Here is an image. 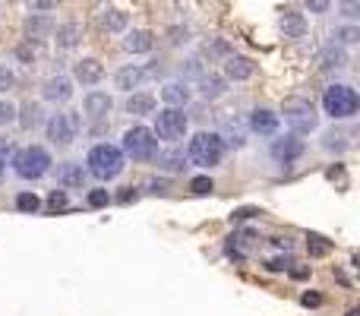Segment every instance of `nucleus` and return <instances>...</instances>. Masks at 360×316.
<instances>
[{
	"label": "nucleus",
	"instance_id": "393cba45",
	"mask_svg": "<svg viewBox=\"0 0 360 316\" xmlns=\"http://www.w3.org/2000/svg\"><path fill=\"white\" fill-rule=\"evenodd\" d=\"M320 67L329 70V73H332V70H345L347 67V51L341 48V45H329V48L320 54Z\"/></svg>",
	"mask_w": 360,
	"mask_h": 316
},
{
	"label": "nucleus",
	"instance_id": "09e8293b",
	"mask_svg": "<svg viewBox=\"0 0 360 316\" xmlns=\"http://www.w3.org/2000/svg\"><path fill=\"white\" fill-rule=\"evenodd\" d=\"M347 316H360V313H357V310H351V313H347Z\"/></svg>",
	"mask_w": 360,
	"mask_h": 316
},
{
	"label": "nucleus",
	"instance_id": "c9c22d12",
	"mask_svg": "<svg viewBox=\"0 0 360 316\" xmlns=\"http://www.w3.org/2000/svg\"><path fill=\"white\" fill-rule=\"evenodd\" d=\"M190 190L196 193V196H209V193L215 190V184H212V177H205V174H203V177H193L190 180Z\"/></svg>",
	"mask_w": 360,
	"mask_h": 316
},
{
	"label": "nucleus",
	"instance_id": "1a4fd4ad",
	"mask_svg": "<svg viewBox=\"0 0 360 316\" xmlns=\"http://www.w3.org/2000/svg\"><path fill=\"white\" fill-rule=\"evenodd\" d=\"M304 152H306V145L297 133H285V136L272 139V145H269V155H272L279 165H291V161H297Z\"/></svg>",
	"mask_w": 360,
	"mask_h": 316
},
{
	"label": "nucleus",
	"instance_id": "ea45409f",
	"mask_svg": "<svg viewBox=\"0 0 360 316\" xmlns=\"http://www.w3.org/2000/svg\"><path fill=\"white\" fill-rule=\"evenodd\" d=\"M310 253H313V256H322V253H329V244H326V237H320V234H313V237H310Z\"/></svg>",
	"mask_w": 360,
	"mask_h": 316
},
{
	"label": "nucleus",
	"instance_id": "c03bdc74",
	"mask_svg": "<svg viewBox=\"0 0 360 316\" xmlns=\"http://www.w3.org/2000/svg\"><path fill=\"white\" fill-rule=\"evenodd\" d=\"M146 187H149V193H164V187L168 184H164V180H149Z\"/></svg>",
	"mask_w": 360,
	"mask_h": 316
},
{
	"label": "nucleus",
	"instance_id": "58836bf2",
	"mask_svg": "<svg viewBox=\"0 0 360 316\" xmlns=\"http://www.w3.org/2000/svg\"><path fill=\"white\" fill-rule=\"evenodd\" d=\"M338 10H341V16H345V19H357L360 16V0H338Z\"/></svg>",
	"mask_w": 360,
	"mask_h": 316
},
{
	"label": "nucleus",
	"instance_id": "9b49d317",
	"mask_svg": "<svg viewBox=\"0 0 360 316\" xmlns=\"http://www.w3.org/2000/svg\"><path fill=\"white\" fill-rule=\"evenodd\" d=\"M70 79L79 86H98L104 79L102 61H95V57H79V61L73 63V76H70Z\"/></svg>",
	"mask_w": 360,
	"mask_h": 316
},
{
	"label": "nucleus",
	"instance_id": "72a5a7b5",
	"mask_svg": "<svg viewBox=\"0 0 360 316\" xmlns=\"http://www.w3.org/2000/svg\"><path fill=\"white\" fill-rule=\"evenodd\" d=\"M16 124V104L10 98H0V127Z\"/></svg>",
	"mask_w": 360,
	"mask_h": 316
},
{
	"label": "nucleus",
	"instance_id": "f8f14e48",
	"mask_svg": "<svg viewBox=\"0 0 360 316\" xmlns=\"http://www.w3.org/2000/svg\"><path fill=\"white\" fill-rule=\"evenodd\" d=\"M256 76V61H250V57L244 54H228L224 57V79L228 83H246V79H253Z\"/></svg>",
	"mask_w": 360,
	"mask_h": 316
},
{
	"label": "nucleus",
	"instance_id": "39448f33",
	"mask_svg": "<svg viewBox=\"0 0 360 316\" xmlns=\"http://www.w3.org/2000/svg\"><path fill=\"white\" fill-rule=\"evenodd\" d=\"M279 117H285L288 130L297 133V136L313 133L316 127H320V111H316V104H313L310 98H288V102L281 104Z\"/></svg>",
	"mask_w": 360,
	"mask_h": 316
},
{
	"label": "nucleus",
	"instance_id": "f257e3e1",
	"mask_svg": "<svg viewBox=\"0 0 360 316\" xmlns=\"http://www.w3.org/2000/svg\"><path fill=\"white\" fill-rule=\"evenodd\" d=\"M123 168H127V155L120 152V145L98 143V145H92L86 155V171L95 180H102V184L117 180L123 174Z\"/></svg>",
	"mask_w": 360,
	"mask_h": 316
},
{
	"label": "nucleus",
	"instance_id": "a211bd4d",
	"mask_svg": "<svg viewBox=\"0 0 360 316\" xmlns=\"http://www.w3.org/2000/svg\"><path fill=\"white\" fill-rule=\"evenodd\" d=\"M143 83H146V67H139V63H127V67H120L114 73V86L120 92H136Z\"/></svg>",
	"mask_w": 360,
	"mask_h": 316
},
{
	"label": "nucleus",
	"instance_id": "a878e982",
	"mask_svg": "<svg viewBox=\"0 0 360 316\" xmlns=\"http://www.w3.org/2000/svg\"><path fill=\"white\" fill-rule=\"evenodd\" d=\"M102 29L111 35H123L130 29V16L123 10H104L102 13Z\"/></svg>",
	"mask_w": 360,
	"mask_h": 316
},
{
	"label": "nucleus",
	"instance_id": "6ab92c4d",
	"mask_svg": "<svg viewBox=\"0 0 360 316\" xmlns=\"http://www.w3.org/2000/svg\"><path fill=\"white\" fill-rule=\"evenodd\" d=\"M155 108H158V102L152 92H127V102H123V111H127V114L149 117V114H155Z\"/></svg>",
	"mask_w": 360,
	"mask_h": 316
},
{
	"label": "nucleus",
	"instance_id": "e433bc0d",
	"mask_svg": "<svg viewBox=\"0 0 360 316\" xmlns=\"http://www.w3.org/2000/svg\"><path fill=\"white\" fill-rule=\"evenodd\" d=\"M57 3L61 0H26L29 13H51V10H57Z\"/></svg>",
	"mask_w": 360,
	"mask_h": 316
},
{
	"label": "nucleus",
	"instance_id": "f03ea898",
	"mask_svg": "<svg viewBox=\"0 0 360 316\" xmlns=\"http://www.w3.org/2000/svg\"><path fill=\"white\" fill-rule=\"evenodd\" d=\"M10 168H13V174L19 180L35 184V180H41V177H48V174H51L54 158H51V152L45 149V145H22V149L13 152Z\"/></svg>",
	"mask_w": 360,
	"mask_h": 316
},
{
	"label": "nucleus",
	"instance_id": "7ed1b4c3",
	"mask_svg": "<svg viewBox=\"0 0 360 316\" xmlns=\"http://www.w3.org/2000/svg\"><path fill=\"white\" fill-rule=\"evenodd\" d=\"M224 158V139L218 136V133H196V136L190 139V145H187V161L196 168H203V171H209V168L221 165Z\"/></svg>",
	"mask_w": 360,
	"mask_h": 316
},
{
	"label": "nucleus",
	"instance_id": "4468645a",
	"mask_svg": "<svg viewBox=\"0 0 360 316\" xmlns=\"http://www.w3.org/2000/svg\"><path fill=\"white\" fill-rule=\"evenodd\" d=\"M41 98L51 104H67L73 98V79L70 76H51L41 86Z\"/></svg>",
	"mask_w": 360,
	"mask_h": 316
},
{
	"label": "nucleus",
	"instance_id": "412c9836",
	"mask_svg": "<svg viewBox=\"0 0 360 316\" xmlns=\"http://www.w3.org/2000/svg\"><path fill=\"white\" fill-rule=\"evenodd\" d=\"M199 98L203 102H215V98H221L224 92H228V79L218 73H199Z\"/></svg>",
	"mask_w": 360,
	"mask_h": 316
},
{
	"label": "nucleus",
	"instance_id": "79ce46f5",
	"mask_svg": "<svg viewBox=\"0 0 360 316\" xmlns=\"http://www.w3.org/2000/svg\"><path fill=\"white\" fill-rule=\"evenodd\" d=\"M205 54H231V45L228 42H212V48L205 45Z\"/></svg>",
	"mask_w": 360,
	"mask_h": 316
},
{
	"label": "nucleus",
	"instance_id": "f704fd0d",
	"mask_svg": "<svg viewBox=\"0 0 360 316\" xmlns=\"http://www.w3.org/2000/svg\"><path fill=\"white\" fill-rule=\"evenodd\" d=\"M67 206H70L67 190H51V196H48V209H51V212H61V209H67Z\"/></svg>",
	"mask_w": 360,
	"mask_h": 316
},
{
	"label": "nucleus",
	"instance_id": "f3484780",
	"mask_svg": "<svg viewBox=\"0 0 360 316\" xmlns=\"http://www.w3.org/2000/svg\"><path fill=\"white\" fill-rule=\"evenodd\" d=\"M155 48V38H152L149 29H127L123 32V51L127 54H149Z\"/></svg>",
	"mask_w": 360,
	"mask_h": 316
},
{
	"label": "nucleus",
	"instance_id": "2f4dec72",
	"mask_svg": "<svg viewBox=\"0 0 360 316\" xmlns=\"http://www.w3.org/2000/svg\"><path fill=\"white\" fill-rule=\"evenodd\" d=\"M86 203H88L92 209H104V206L111 203V193L104 190V187H95V190H88V193H86Z\"/></svg>",
	"mask_w": 360,
	"mask_h": 316
},
{
	"label": "nucleus",
	"instance_id": "cd10ccee",
	"mask_svg": "<svg viewBox=\"0 0 360 316\" xmlns=\"http://www.w3.org/2000/svg\"><path fill=\"white\" fill-rule=\"evenodd\" d=\"M162 171H184V152H155Z\"/></svg>",
	"mask_w": 360,
	"mask_h": 316
},
{
	"label": "nucleus",
	"instance_id": "20e7f679",
	"mask_svg": "<svg viewBox=\"0 0 360 316\" xmlns=\"http://www.w3.org/2000/svg\"><path fill=\"white\" fill-rule=\"evenodd\" d=\"M360 108V98H357V89L347 83H332L326 86L322 92V111H326L332 120H351Z\"/></svg>",
	"mask_w": 360,
	"mask_h": 316
},
{
	"label": "nucleus",
	"instance_id": "c756f323",
	"mask_svg": "<svg viewBox=\"0 0 360 316\" xmlns=\"http://www.w3.org/2000/svg\"><path fill=\"white\" fill-rule=\"evenodd\" d=\"M360 42V29L354 26H341L338 32H335V45H341V48H347V45H357Z\"/></svg>",
	"mask_w": 360,
	"mask_h": 316
},
{
	"label": "nucleus",
	"instance_id": "423d86ee",
	"mask_svg": "<svg viewBox=\"0 0 360 316\" xmlns=\"http://www.w3.org/2000/svg\"><path fill=\"white\" fill-rule=\"evenodd\" d=\"M120 152L133 161H152L158 152V136L143 124H133L127 133H123V143H120Z\"/></svg>",
	"mask_w": 360,
	"mask_h": 316
},
{
	"label": "nucleus",
	"instance_id": "2eb2a0df",
	"mask_svg": "<svg viewBox=\"0 0 360 316\" xmlns=\"http://www.w3.org/2000/svg\"><path fill=\"white\" fill-rule=\"evenodd\" d=\"M54 16L51 13H29L26 19H22V32H26L29 42H41V38H51V32H54Z\"/></svg>",
	"mask_w": 360,
	"mask_h": 316
},
{
	"label": "nucleus",
	"instance_id": "4c0bfd02",
	"mask_svg": "<svg viewBox=\"0 0 360 316\" xmlns=\"http://www.w3.org/2000/svg\"><path fill=\"white\" fill-rule=\"evenodd\" d=\"M35 57H38V51H35V45L29 42H22V45H16V61H22V63H32Z\"/></svg>",
	"mask_w": 360,
	"mask_h": 316
},
{
	"label": "nucleus",
	"instance_id": "a19ab883",
	"mask_svg": "<svg viewBox=\"0 0 360 316\" xmlns=\"http://www.w3.org/2000/svg\"><path fill=\"white\" fill-rule=\"evenodd\" d=\"M304 3H306V10H310V13H316V16L329 13V7H332V0H304Z\"/></svg>",
	"mask_w": 360,
	"mask_h": 316
},
{
	"label": "nucleus",
	"instance_id": "0eeeda50",
	"mask_svg": "<svg viewBox=\"0 0 360 316\" xmlns=\"http://www.w3.org/2000/svg\"><path fill=\"white\" fill-rule=\"evenodd\" d=\"M187 130H190V117L184 114V108H174V104H168V108H162L155 114V136L164 139V143H180V139L187 136Z\"/></svg>",
	"mask_w": 360,
	"mask_h": 316
},
{
	"label": "nucleus",
	"instance_id": "dca6fc26",
	"mask_svg": "<svg viewBox=\"0 0 360 316\" xmlns=\"http://www.w3.org/2000/svg\"><path fill=\"white\" fill-rule=\"evenodd\" d=\"M82 111H86V117H92V120H104V117L114 111V98L102 89H92L82 98Z\"/></svg>",
	"mask_w": 360,
	"mask_h": 316
},
{
	"label": "nucleus",
	"instance_id": "7c9ffc66",
	"mask_svg": "<svg viewBox=\"0 0 360 316\" xmlns=\"http://www.w3.org/2000/svg\"><path fill=\"white\" fill-rule=\"evenodd\" d=\"M218 136L224 139V145H234V149H240V145L246 143L244 130H240V127H234V124H228V127H224V133H218Z\"/></svg>",
	"mask_w": 360,
	"mask_h": 316
},
{
	"label": "nucleus",
	"instance_id": "49530a36",
	"mask_svg": "<svg viewBox=\"0 0 360 316\" xmlns=\"http://www.w3.org/2000/svg\"><path fill=\"white\" fill-rule=\"evenodd\" d=\"M288 272H291L294 278H306V269H288Z\"/></svg>",
	"mask_w": 360,
	"mask_h": 316
},
{
	"label": "nucleus",
	"instance_id": "37998d69",
	"mask_svg": "<svg viewBox=\"0 0 360 316\" xmlns=\"http://www.w3.org/2000/svg\"><path fill=\"white\" fill-rule=\"evenodd\" d=\"M291 266H294V262L288 260V256H285V260H281V256H279V260H269V269H272V272H288Z\"/></svg>",
	"mask_w": 360,
	"mask_h": 316
},
{
	"label": "nucleus",
	"instance_id": "a18cd8bd",
	"mask_svg": "<svg viewBox=\"0 0 360 316\" xmlns=\"http://www.w3.org/2000/svg\"><path fill=\"white\" fill-rule=\"evenodd\" d=\"M3 174H7V152L0 149V180H3Z\"/></svg>",
	"mask_w": 360,
	"mask_h": 316
},
{
	"label": "nucleus",
	"instance_id": "ddd939ff",
	"mask_svg": "<svg viewBox=\"0 0 360 316\" xmlns=\"http://www.w3.org/2000/svg\"><path fill=\"white\" fill-rule=\"evenodd\" d=\"M246 124H250V130L256 133V136H275L281 117L275 114L272 108H253L250 117H246Z\"/></svg>",
	"mask_w": 360,
	"mask_h": 316
},
{
	"label": "nucleus",
	"instance_id": "4be33fe9",
	"mask_svg": "<svg viewBox=\"0 0 360 316\" xmlns=\"http://www.w3.org/2000/svg\"><path fill=\"white\" fill-rule=\"evenodd\" d=\"M190 86H187V79H171V83L162 86V102L164 104H174V108H184L187 102H190Z\"/></svg>",
	"mask_w": 360,
	"mask_h": 316
},
{
	"label": "nucleus",
	"instance_id": "5701e85b",
	"mask_svg": "<svg viewBox=\"0 0 360 316\" xmlns=\"http://www.w3.org/2000/svg\"><path fill=\"white\" fill-rule=\"evenodd\" d=\"M16 120H19L22 130H35V127L45 124V111H41V104L26 102L22 108H16Z\"/></svg>",
	"mask_w": 360,
	"mask_h": 316
},
{
	"label": "nucleus",
	"instance_id": "aec40b11",
	"mask_svg": "<svg viewBox=\"0 0 360 316\" xmlns=\"http://www.w3.org/2000/svg\"><path fill=\"white\" fill-rule=\"evenodd\" d=\"M54 42L61 51H73L82 45V26L79 22H61V26H54Z\"/></svg>",
	"mask_w": 360,
	"mask_h": 316
},
{
	"label": "nucleus",
	"instance_id": "9d476101",
	"mask_svg": "<svg viewBox=\"0 0 360 316\" xmlns=\"http://www.w3.org/2000/svg\"><path fill=\"white\" fill-rule=\"evenodd\" d=\"M57 177V184L63 187V190H82L88 180V171L82 168V161H61L57 168H51Z\"/></svg>",
	"mask_w": 360,
	"mask_h": 316
},
{
	"label": "nucleus",
	"instance_id": "bb28decb",
	"mask_svg": "<svg viewBox=\"0 0 360 316\" xmlns=\"http://www.w3.org/2000/svg\"><path fill=\"white\" fill-rule=\"evenodd\" d=\"M347 145H351V143H347V133L345 130H326V133H322V149H326V152L341 155Z\"/></svg>",
	"mask_w": 360,
	"mask_h": 316
},
{
	"label": "nucleus",
	"instance_id": "6e6552de",
	"mask_svg": "<svg viewBox=\"0 0 360 316\" xmlns=\"http://www.w3.org/2000/svg\"><path fill=\"white\" fill-rule=\"evenodd\" d=\"M45 136H48V143L57 145V149H67V145H73L76 136H79V114H73V111L51 114L48 124H45Z\"/></svg>",
	"mask_w": 360,
	"mask_h": 316
},
{
	"label": "nucleus",
	"instance_id": "473e14b6",
	"mask_svg": "<svg viewBox=\"0 0 360 316\" xmlns=\"http://www.w3.org/2000/svg\"><path fill=\"white\" fill-rule=\"evenodd\" d=\"M10 89H16V70L7 67V63H0V95Z\"/></svg>",
	"mask_w": 360,
	"mask_h": 316
},
{
	"label": "nucleus",
	"instance_id": "de8ad7c7",
	"mask_svg": "<svg viewBox=\"0 0 360 316\" xmlns=\"http://www.w3.org/2000/svg\"><path fill=\"white\" fill-rule=\"evenodd\" d=\"M304 303H306V307H310V303H320V297H316V294H304Z\"/></svg>",
	"mask_w": 360,
	"mask_h": 316
},
{
	"label": "nucleus",
	"instance_id": "c85d7f7f",
	"mask_svg": "<svg viewBox=\"0 0 360 316\" xmlns=\"http://www.w3.org/2000/svg\"><path fill=\"white\" fill-rule=\"evenodd\" d=\"M16 209H19V212H26V215H35L41 209V200L35 196L32 190H22V193H16Z\"/></svg>",
	"mask_w": 360,
	"mask_h": 316
},
{
	"label": "nucleus",
	"instance_id": "b1692460",
	"mask_svg": "<svg viewBox=\"0 0 360 316\" xmlns=\"http://www.w3.org/2000/svg\"><path fill=\"white\" fill-rule=\"evenodd\" d=\"M279 26H281V32H285V38H304V32H306V19L300 13H294V10L281 13Z\"/></svg>",
	"mask_w": 360,
	"mask_h": 316
}]
</instances>
